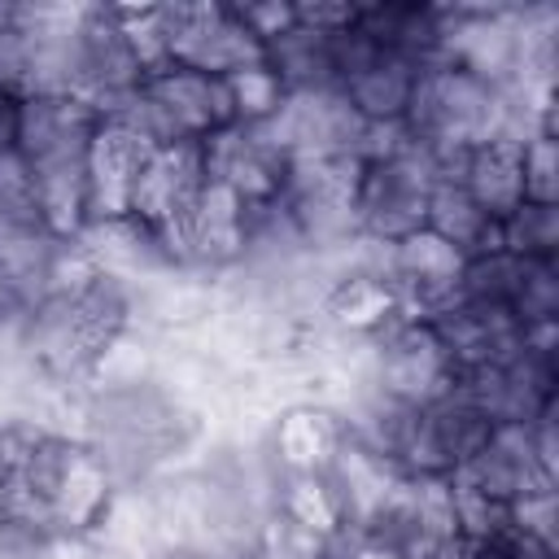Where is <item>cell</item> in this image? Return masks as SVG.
Here are the masks:
<instances>
[{
  "label": "cell",
  "mask_w": 559,
  "mask_h": 559,
  "mask_svg": "<svg viewBox=\"0 0 559 559\" xmlns=\"http://www.w3.org/2000/svg\"><path fill=\"white\" fill-rule=\"evenodd\" d=\"M100 114L79 96H26L17 100V140L39 223L52 240H74L87 223V148Z\"/></svg>",
  "instance_id": "6da1fadb"
},
{
  "label": "cell",
  "mask_w": 559,
  "mask_h": 559,
  "mask_svg": "<svg viewBox=\"0 0 559 559\" xmlns=\"http://www.w3.org/2000/svg\"><path fill=\"white\" fill-rule=\"evenodd\" d=\"M432 183H437V162L415 140L393 157L362 162L354 192L358 236L371 245H397L402 236L419 231Z\"/></svg>",
  "instance_id": "7a4b0ae2"
},
{
  "label": "cell",
  "mask_w": 559,
  "mask_h": 559,
  "mask_svg": "<svg viewBox=\"0 0 559 559\" xmlns=\"http://www.w3.org/2000/svg\"><path fill=\"white\" fill-rule=\"evenodd\" d=\"M162 22H166L170 66H188V70L227 79L236 70H249V66L266 61V48L249 35L236 4L175 0V4H162Z\"/></svg>",
  "instance_id": "3957f363"
},
{
  "label": "cell",
  "mask_w": 559,
  "mask_h": 559,
  "mask_svg": "<svg viewBox=\"0 0 559 559\" xmlns=\"http://www.w3.org/2000/svg\"><path fill=\"white\" fill-rule=\"evenodd\" d=\"M367 362L371 389L402 406H428L459 384V371L428 319H397L393 328L371 336Z\"/></svg>",
  "instance_id": "277c9868"
},
{
  "label": "cell",
  "mask_w": 559,
  "mask_h": 559,
  "mask_svg": "<svg viewBox=\"0 0 559 559\" xmlns=\"http://www.w3.org/2000/svg\"><path fill=\"white\" fill-rule=\"evenodd\" d=\"M205 179L231 188L245 205H266L288 183V153L262 127H223L201 140Z\"/></svg>",
  "instance_id": "5b68a950"
},
{
  "label": "cell",
  "mask_w": 559,
  "mask_h": 559,
  "mask_svg": "<svg viewBox=\"0 0 559 559\" xmlns=\"http://www.w3.org/2000/svg\"><path fill=\"white\" fill-rule=\"evenodd\" d=\"M157 144L114 114H100L87 148V223L131 218V188ZM83 223V227H87Z\"/></svg>",
  "instance_id": "8992f818"
},
{
  "label": "cell",
  "mask_w": 559,
  "mask_h": 559,
  "mask_svg": "<svg viewBox=\"0 0 559 559\" xmlns=\"http://www.w3.org/2000/svg\"><path fill=\"white\" fill-rule=\"evenodd\" d=\"M520 153H524V135H498V140H485V144H476V148L463 153L459 183L467 188V197H472L493 223H502V218L524 201Z\"/></svg>",
  "instance_id": "52a82bcc"
},
{
  "label": "cell",
  "mask_w": 559,
  "mask_h": 559,
  "mask_svg": "<svg viewBox=\"0 0 559 559\" xmlns=\"http://www.w3.org/2000/svg\"><path fill=\"white\" fill-rule=\"evenodd\" d=\"M415 74H419L415 61L380 48L358 74H349L341 83V92L358 109L362 122H402L406 100H411V87H415Z\"/></svg>",
  "instance_id": "ba28073f"
},
{
  "label": "cell",
  "mask_w": 559,
  "mask_h": 559,
  "mask_svg": "<svg viewBox=\"0 0 559 559\" xmlns=\"http://www.w3.org/2000/svg\"><path fill=\"white\" fill-rule=\"evenodd\" d=\"M424 227L432 236H441L445 245H454L463 258L502 249L498 245V223L467 197V188L459 179H437L428 192V210H424Z\"/></svg>",
  "instance_id": "9c48e42d"
},
{
  "label": "cell",
  "mask_w": 559,
  "mask_h": 559,
  "mask_svg": "<svg viewBox=\"0 0 559 559\" xmlns=\"http://www.w3.org/2000/svg\"><path fill=\"white\" fill-rule=\"evenodd\" d=\"M275 450H280V463L288 472H328L341 441H345V428L336 424L332 411L306 402V406H288L280 419H275Z\"/></svg>",
  "instance_id": "30bf717a"
},
{
  "label": "cell",
  "mask_w": 559,
  "mask_h": 559,
  "mask_svg": "<svg viewBox=\"0 0 559 559\" xmlns=\"http://www.w3.org/2000/svg\"><path fill=\"white\" fill-rule=\"evenodd\" d=\"M323 31L310 26H293L280 39L266 44V66L275 70V79L284 83V92H314V87H336L332 83V52H328Z\"/></svg>",
  "instance_id": "8fae6325"
},
{
  "label": "cell",
  "mask_w": 559,
  "mask_h": 559,
  "mask_svg": "<svg viewBox=\"0 0 559 559\" xmlns=\"http://www.w3.org/2000/svg\"><path fill=\"white\" fill-rule=\"evenodd\" d=\"M498 245L515 258H559V205L520 201L498 223Z\"/></svg>",
  "instance_id": "7c38bea8"
},
{
  "label": "cell",
  "mask_w": 559,
  "mask_h": 559,
  "mask_svg": "<svg viewBox=\"0 0 559 559\" xmlns=\"http://www.w3.org/2000/svg\"><path fill=\"white\" fill-rule=\"evenodd\" d=\"M223 83H227V100H231V127H262V122H271L280 114L284 96H288L266 61L249 66V70H236Z\"/></svg>",
  "instance_id": "4fadbf2b"
},
{
  "label": "cell",
  "mask_w": 559,
  "mask_h": 559,
  "mask_svg": "<svg viewBox=\"0 0 559 559\" xmlns=\"http://www.w3.org/2000/svg\"><path fill=\"white\" fill-rule=\"evenodd\" d=\"M520 170H524V201L559 205V140L550 127H537L524 135Z\"/></svg>",
  "instance_id": "5bb4252c"
},
{
  "label": "cell",
  "mask_w": 559,
  "mask_h": 559,
  "mask_svg": "<svg viewBox=\"0 0 559 559\" xmlns=\"http://www.w3.org/2000/svg\"><path fill=\"white\" fill-rule=\"evenodd\" d=\"M0 223L9 227H44L31 170L17 148H0Z\"/></svg>",
  "instance_id": "9a60e30c"
},
{
  "label": "cell",
  "mask_w": 559,
  "mask_h": 559,
  "mask_svg": "<svg viewBox=\"0 0 559 559\" xmlns=\"http://www.w3.org/2000/svg\"><path fill=\"white\" fill-rule=\"evenodd\" d=\"M31 87V35L17 26V4L13 17L0 22V92L22 100Z\"/></svg>",
  "instance_id": "2e32d148"
},
{
  "label": "cell",
  "mask_w": 559,
  "mask_h": 559,
  "mask_svg": "<svg viewBox=\"0 0 559 559\" xmlns=\"http://www.w3.org/2000/svg\"><path fill=\"white\" fill-rule=\"evenodd\" d=\"M240 22L249 26V35L266 48L271 39H280L284 31L297 26V4H284V0H258V4H236Z\"/></svg>",
  "instance_id": "e0dca14e"
}]
</instances>
